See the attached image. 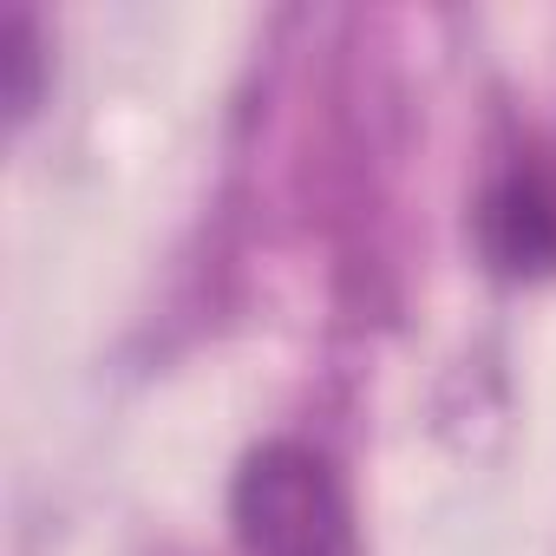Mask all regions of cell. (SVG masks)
Segmentation results:
<instances>
[{
  "instance_id": "6da1fadb",
  "label": "cell",
  "mask_w": 556,
  "mask_h": 556,
  "mask_svg": "<svg viewBox=\"0 0 556 556\" xmlns=\"http://www.w3.org/2000/svg\"><path fill=\"white\" fill-rule=\"evenodd\" d=\"M229 523L242 556H354V517L334 465L315 445L268 439L229 484Z\"/></svg>"
},
{
  "instance_id": "7a4b0ae2",
  "label": "cell",
  "mask_w": 556,
  "mask_h": 556,
  "mask_svg": "<svg viewBox=\"0 0 556 556\" xmlns=\"http://www.w3.org/2000/svg\"><path fill=\"white\" fill-rule=\"evenodd\" d=\"M478 242L504 275H556V151L517 157L484 210H478Z\"/></svg>"
},
{
  "instance_id": "3957f363",
  "label": "cell",
  "mask_w": 556,
  "mask_h": 556,
  "mask_svg": "<svg viewBox=\"0 0 556 556\" xmlns=\"http://www.w3.org/2000/svg\"><path fill=\"white\" fill-rule=\"evenodd\" d=\"M40 79H47V53H40V27L34 14H8V27H0V92H8V118H34L40 105Z\"/></svg>"
}]
</instances>
